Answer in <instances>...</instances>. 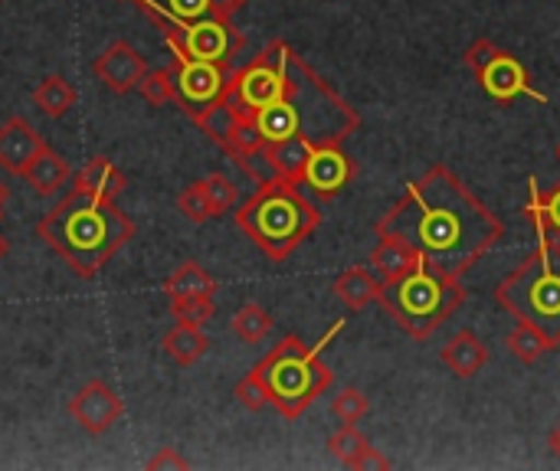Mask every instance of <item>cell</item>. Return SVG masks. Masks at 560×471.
Here are the masks:
<instances>
[{
	"label": "cell",
	"mask_w": 560,
	"mask_h": 471,
	"mask_svg": "<svg viewBox=\"0 0 560 471\" xmlns=\"http://www.w3.org/2000/svg\"><path fill=\"white\" fill-rule=\"evenodd\" d=\"M161 348H164V354H167L177 367H194V364L210 351V338L203 334V325L174 321V328L164 334Z\"/></svg>",
	"instance_id": "ac0fdd59"
},
{
	"label": "cell",
	"mask_w": 560,
	"mask_h": 471,
	"mask_svg": "<svg viewBox=\"0 0 560 471\" xmlns=\"http://www.w3.org/2000/svg\"><path fill=\"white\" fill-rule=\"evenodd\" d=\"M92 72H95V79H98L105 89H112L115 95H128V92H135L138 82L144 79L148 62H144V56H141L128 39H112V43L95 56Z\"/></svg>",
	"instance_id": "7c38bea8"
},
{
	"label": "cell",
	"mask_w": 560,
	"mask_h": 471,
	"mask_svg": "<svg viewBox=\"0 0 560 471\" xmlns=\"http://www.w3.org/2000/svg\"><path fill=\"white\" fill-rule=\"evenodd\" d=\"M164 295L171 302L177 298H200V295H217V279L194 259L180 262L167 279H164Z\"/></svg>",
	"instance_id": "44dd1931"
},
{
	"label": "cell",
	"mask_w": 560,
	"mask_h": 471,
	"mask_svg": "<svg viewBox=\"0 0 560 471\" xmlns=\"http://www.w3.org/2000/svg\"><path fill=\"white\" fill-rule=\"evenodd\" d=\"M138 92L148 105L161 108V105H171L174 102V69L164 66V69H148L144 79L138 82Z\"/></svg>",
	"instance_id": "4316f807"
},
{
	"label": "cell",
	"mask_w": 560,
	"mask_h": 471,
	"mask_svg": "<svg viewBox=\"0 0 560 471\" xmlns=\"http://www.w3.org/2000/svg\"><path fill=\"white\" fill-rule=\"evenodd\" d=\"M0 3H3V0H0Z\"/></svg>",
	"instance_id": "b9f144b4"
},
{
	"label": "cell",
	"mask_w": 560,
	"mask_h": 471,
	"mask_svg": "<svg viewBox=\"0 0 560 471\" xmlns=\"http://www.w3.org/2000/svg\"><path fill=\"white\" fill-rule=\"evenodd\" d=\"M75 187L89 190V193H98V197H118L125 190V174L108 161V157H92L79 174H75Z\"/></svg>",
	"instance_id": "603a6c76"
},
{
	"label": "cell",
	"mask_w": 560,
	"mask_h": 471,
	"mask_svg": "<svg viewBox=\"0 0 560 471\" xmlns=\"http://www.w3.org/2000/svg\"><path fill=\"white\" fill-rule=\"evenodd\" d=\"M7 252H10V239L0 233V262H3V256H7Z\"/></svg>",
	"instance_id": "f35d334b"
},
{
	"label": "cell",
	"mask_w": 560,
	"mask_h": 471,
	"mask_svg": "<svg viewBox=\"0 0 560 471\" xmlns=\"http://www.w3.org/2000/svg\"><path fill=\"white\" fill-rule=\"evenodd\" d=\"M368 410H371V400H368L358 387L341 390V393L335 397V403H331V416H335L338 423H361V420L368 416Z\"/></svg>",
	"instance_id": "1f68e13d"
},
{
	"label": "cell",
	"mask_w": 560,
	"mask_h": 471,
	"mask_svg": "<svg viewBox=\"0 0 560 471\" xmlns=\"http://www.w3.org/2000/svg\"><path fill=\"white\" fill-rule=\"evenodd\" d=\"M7 200H10V187H7V180H0V223H3V207H7Z\"/></svg>",
	"instance_id": "8d00e7d4"
},
{
	"label": "cell",
	"mask_w": 560,
	"mask_h": 471,
	"mask_svg": "<svg viewBox=\"0 0 560 471\" xmlns=\"http://www.w3.org/2000/svg\"><path fill=\"white\" fill-rule=\"evenodd\" d=\"M144 466H148L151 471L190 469V462H187V459H184V456H180L177 449H171V446H167V449H161V452H154V456H151V459H148Z\"/></svg>",
	"instance_id": "e575fe53"
},
{
	"label": "cell",
	"mask_w": 560,
	"mask_h": 471,
	"mask_svg": "<svg viewBox=\"0 0 560 471\" xmlns=\"http://www.w3.org/2000/svg\"><path fill=\"white\" fill-rule=\"evenodd\" d=\"M171 56H174V62H171V69H174V105H180L184 115L197 125L223 98L233 66L190 59L180 52H171Z\"/></svg>",
	"instance_id": "ba28073f"
},
{
	"label": "cell",
	"mask_w": 560,
	"mask_h": 471,
	"mask_svg": "<svg viewBox=\"0 0 560 471\" xmlns=\"http://www.w3.org/2000/svg\"><path fill=\"white\" fill-rule=\"evenodd\" d=\"M420 259H423L420 249H413V246H410L407 239H400V236H377V246H374V252H371V266L381 272L384 282H387V279H397V275H404V272H410Z\"/></svg>",
	"instance_id": "ffe728a7"
},
{
	"label": "cell",
	"mask_w": 560,
	"mask_h": 471,
	"mask_svg": "<svg viewBox=\"0 0 560 471\" xmlns=\"http://www.w3.org/2000/svg\"><path fill=\"white\" fill-rule=\"evenodd\" d=\"M312 138H285V141H276V144H266L259 164L266 167V180L269 177H279V180H292L302 187V170H305V161L312 154Z\"/></svg>",
	"instance_id": "2e32d148"
},
{
	"label": "cell",
	"mask_w": 560,
	"mask_h": 471,
	"mask_svg": "<svg viewBox=\"0 0 560 471\" xmlns=\"http://www.w3.org/2000/svg\"><path fill=\"white\" fill-rule=\"evenodd\" d=\"M171 315H174V321L207 325V321L217 315V302H213V295H200V298H177V302H171Z\"/></svg>",
	"instance_id": "4dcf8cb0"
},
{
	"label": "cell",
	"mask_w": 560,
	"mask_h": 471,
	"mask_svg": "<svg viewBox=\"0 0 560 471\" xmlns=\"http://www.w3.org/2000/svg\"><path fill=\"white\" fill-rule=\"evenodd\" d=\"M535 233L538 246L535 252L499 282L495 302L505 308L515 321L538 328L551 348H560V239H555L545 226V220L535 210H525Z\"/></svg>",
	"instance_id": "277c9868"
},
{
	"label": "cell",
	"mask_w": 560,
	"mask_h": 471,
	"mask_svg": "<svg viewBox=\"0 0 560 471\" xmlns=\"http://www.w3.org/2000/svg\"><path fill=\"white\" fill-rule=\"evenodd\" d=\"M128 3H131V0H128Z\"/></svg>",
	"instance_id": "60d3db41"
},
{
	"label": "cell",
	"mask_w": 560,
	"mask_h": 471,
	"mask_svg": "<svg viewBox=\"0 0 560 471\" xmlns=\"http://www.w3.org/2000/svg\"><path fill=\"white\" fill-rule=\"evenodd\" d=\"M72 177V167H69V161L59 154V151H52L49 144H43V151L30 161V167L23 170V180L39 193V197H49V193H56L59 187H66V180Z\"/></svg>",
	"instance_id": "e0dca14e"
},
{
	"label": "cell",
	"mask_w": 560,
	"mask_h": 471,
	"mask_svg": "<svg viewBox=\"0 0 560 471\" xmlns=\"http://www.w3.org/2000/svg\"><path fill=\"white\" fill-rule=\"evenodd\" d=\"M154 23L164 33L167 49L190 59L233 66V56H240L246 46V36L226 16H203L194 23H171V20H154Z\"/></svg>",
	"instance_id": "52a82bcc"
},
{
	"label": "cell",
	"mask_w": 560,
	"mask_h": 471,
	"mask_svg": "<svg viewBox=\"0 0 560 471\" xmlns=\"http://www.w3.org/2000/svg\"><path fill=\"white\" fill-rule=\"evenodd\" d=\"M345 331V318L335 321L325 338H318L312 348L302 344V338L285 334L256 367L253 374L262 380L269 393V407H276L285 420H299L318 397H325L335 384L331 370L322 364V351Z\"/></svg>",
	"instance_id": "5b68a950"
},
{
	"label": "cell",
	"mask_w": 560,
	"mask_h": 471,
	"mask_svg": "<svg viewBox=\"0 0 560 471\" xmlns=\"http://www.w3.org/2000/svg\"><path fill=\"white\" fill-rule=\"evenodd\" d=\"M551 452H555V456H560V426L555 429V433H551Z\"/></svg>",
	"instance_id": "74e56055"
},
{
	"label": "cell",
	"mask_w": 560,
	"mask_h": 471,
	"mask_svg": "<svg viewBox=\"0 0 560 471\" xmlns=\"http://www.w3.org/2000/svg\"><path fill=\"white\" fill-rule=\"evenodd\" d=\"M466 298L469 292L463 285V275L440 272L427 259H420L410 272L381 282L377 292L384 311L413 341H427L433 331H440L466 305Z\"/></svg>",
	"instance_id": "8992f818"
},
{
	"label": "cell",
	"mask_w": 560,
	"mask_h": 471,
	"mask_svg": "<svg viewBox=\"0 0 560 471\" xmlns=\"http://www.w3.org/2000/svg\"><path fill=\"white\" fill-rule=\"evenodd\" d=\"M374 233L400 236L440 272L466 275L502 243L505 223L463 184L459 174L446 164H433L374 223Z\"/></svg>",
	"instance_id": "6da1fadb"
},
{
	"label": "cell",
	"mask_w": 560,
	"mask_h": 471,
	"mask_svg": "<svg viewBox=\"0 0 560 471\" xmlns=\"http://www.w3.org/2000/svg\"><path fill=\"white\" fill-rule=\"evenodd\" d=\"M177 210L190 220V223H207L213 220V210H210V200H207V190H203V180L184 187L177 193Z\"/></svg>",
	"instance_id": "f546056e"
},
{
	"label": "cell",
	"mask_w": 560,
	"mask_h": 471,
	"mask_svg": "<svg viewBox=\"0 0 560 471\" xmlns=\"http://www.w3.org/2000/svg\"><path fill=\"white\" fill-rule=\"evenodd\" d=\"M555 154H558V161H560V141H558V148H555Z\"/></svg>",
	"instance_id": "ab89813d"
},
{
	"label": "cell",
	"mask_w": 560,
	"mask_h": 471,
	"mask_svg": "<svg viewBox=\"0 0 560 471\" xmlns=\"http://www.w3.org/2000/svg\"><path fill=\"white\" fill-rule=\"evenodd\" d=\"M505 344H509V351H512L522 364H538L545 354H551V351H555V348H551V341H548L538 328L522 325V321H518V328L505 338Z\"/></svg>",
	"instance_id": "d4e9b609"
},
{
	"label": "cell",
	"mask_w": 560,
	"mask_h": 471,
	"mask_svg": "<svg viewBox=\"0 0 560 471\" xmlns=\"http://www.w3.org/2000/svg\"><path fill=\"white\" fill-rule=\"evenodd\" d=\"M230 331H233L243 344H259V341H266L269 331H272V315H269L262 305L249 302V305H243V308L233 315Z\"/></svg>",
	"instance_id": "cb8c5ba5"
},
{
	"label": "cell",
	"mask_w": 560,
	"mask_h": 471,
	"mask_svg": "<svg viewBox=\"0 0 560 471\" xmlns=\"http://www.w3.org/2000/svg\"><path fill=\"white\" fill-rule=\"evenodd\" d=\"M203 190H207V200H210V210H213V220L230 213L236 207V184L226 177V174H210L203 177Z\"/></svg>",
	"instance_id": "f1b7e54d"
},
{
	"label": "cell",
	"mask_w": 560,
	"mask_h": 471,
	"mask_svg": "<svg viewBox=\"0 0 560 471\" xmlns=\"http://www.w3.org/2000/svg\"><path fill=\"white\" fill-rule=\"evenodd\" d=\"M528 190H532L528 210H535V213L545 220L548 233H551L555 239H560V180L555 184L551 193H541V190H538V180L532 177V180H528Z\"/></svg>",
	"instance_id": "83f0119b"
},
{
	"label": "cell",
	"mask_w": 560,
	"mask_h": 471,
	"mask_svg": "<svg viewBox=\"0 0 560 471\" xmlns=\"http://www.w3.org/2000/svg\"><path fill=\"white\" fill-rule=\"evenodd\" d=\"M331 292H335V298H338L351 315H358V311H364L371 302H377L381 282H377L364 266H351V269H345V272L335 279Z\"/></svg>",
	"instance_id": "d6986e66"
},
{
	"label": "cell",
	"mask_w": 560,
	"mask_h": 471,
	"mask_svg": "<svg viewBox=\"0 0 560 471\" xmlns=\"http://www.w3.org/2000/svg\"><path fill=\"white\" fill-rule=\"evenodd\" d=\"M368 446H371V443L361 436L358 423H341V429H338V433H331V439H328L331 456H335L341 466H348V469H354V466H358V459L364 456V449H368Z\"/></svg>",
	"instance_id": "484cf974"
},
{
	"label": "cell",
	"mask_w": 560,
	"mask_h": 471,
	"mask_svg": "<svg viewBox=\"0 0 560 471\" xmlns=\"http://www.w3.org/2000/svg\"><path fill=\"white\" fill-rule=\"evenodd\" d=\"M236 400L246 407V410H253V413H259L262 407H269V393H266V387H262V380L249 370L240 384H236Z\"/></svg>",
	"instance_id": "d6a6232c"
},
{
	"label": "cell",
	"mask_w": 560,
	"mask_h": 471,
	"mask_svg": "<svg viewBox=\"0 0 560 471\" xmlns=\"http://www.w3.org/2000/svg\"><path fill=\"white\" fill-rule=\"evenodd\" d=\"M69 416L79 423L82 433L105 436L108 429H115V423H121L125 403H121V397L105 380H89L69 400Z\"/></svg>",
	"instance_id": "30bf717a"
},
{
	"label": "cell",
	"mask_w": 560,
	"mask_h": 471,
	"mask_svg": "<svg viewBox=\"0 0 560 471\" xmlns=\"http://www.w3.org/2000/svg\"><path fill=\"white\" fill-rule=\"evenodd\" d=\"M443 367L459 377V380H472L486 364H489V348L482 344V338L469 328L456 331V338H450L440 351Z\"/></svg>",
	"instance_id": "9a60e30c"
},
{
	"label": "cell",
	"mask_w": 560,
	"mask_h": 471,
	"mask_svg": "<svg viewBox=\"0 0 560 471\" xmlns=\"http://www.w3.org/2000/svg\"><path fill=\"white\" fill-rule=\"evenodd\" d=\"M46 138L23 118V115H10L0 125V167L7 174L23 177V170L30 167V161L43 151Z\"/></svg>",
	"instance_id": "4fadbf2b"
},
{
	"label": "cell",
	"mask_w": 560,
	"mask_h": 471,
	"mask_svg": "<svg viewBox=\"0 0 560 471\" xmlns=\"http://www.w3.org/2000/svg\"><path fill=\"white\" fill-rule=\"evenodd\" d=\"M358 174V164L351 154L341 151L338 141L312 144V154L302 170V187H308L318 200H335Z\"/></svg>",
	"instance_id": "9c48e42d"
},
{
	"label": "cell",
	"mask_w": 560,
	"mask_h": 471,
	"mask_svg": "<svg viewBox=\"0 0 560 471\" xmlns=\"http://www.w3.org/2000/svg\"><path fill=\"white\" fill-rule=\"evenodd\" d=\"M138 10H144L151 20H171V23H194L203 16H226L233 20L249 0H131Z\"/></svg>",
	"instance_id": "5bb4252c"
},
{
	"label": "cell",
	"mask_w": 560,
	"mask_h": 471,
	"mask_svg": "<svg viewBox=\"0 0 560 471\" xmlns=\"http://www.w3.org/2000/svg\"><path fill=\"white\" fill-rule=\"evenodd\" d=\"M33 105L46 115V118H62L69 115V108L75 105V89L66 82V75L49 72L39 79V85L33 89Z\"/></svg>",
	"instance_id": "7402d4cb"
},
{
	"label": "cell",
	"mask_w": 560,
	"mask_h": 471,
	"mask_svg": "<svg viewBox=\"0 0 560 471\" xmlns=\"http://www.w3.org/2000/svg\"><path fill=\"white\" fill-rule=\"evenodd\" d=\"M476 79H479L482 92H486L489 98H495V102H512V98H518V95H528V98L548 105V95L535 89L528 69H525L512 52H505V49H499V52L476 72Z\"/></svg>",
	"instance_id": "8fae6325"
},
{
	"label": "cell",
	"mask_w": 560,
	"mask_h": 471,
	"mask_svg": "<svg viewBox=\"0 0 560 471\" xmlns=\"http://www.w3.org/2000/svg\"><path fill=\"white\" fill-rule=\"evenodd\" d=\"M495 52H499V46H495L489 36H482V39H476V43L466 49V66H472V69L479 72V69H482V66H486V62H489Z\"/></svg>",
	"instance_id": "836d02e7"
},
{
	"label": "cell",
	"mask_w": 560,
	"mask_h": 471,
	"mask_svg": "<svg viewBox=\"0 0 560 471\" xmlns=\"http://www.w3.org/2000/svg\"><path fill=\"white\" fill-rule=\"evenodd\" d=\"M354 469H390V459H384L374 446H368L364 449V456L358 459V466Z\"/></svg>",
	"instance_id": "d590c367"
},
{
	"label": "cell",
	"mask_w": 560,
	"mask_h": 471,
	"mask_svg": "<svg viewBox=\"0 0 560 471\" xmlns=\"http://www.w3.org/2000/svg\"><path fill=\"white\" fill-rule=\"evenodd\" d=\"M233 220L266 259L285 262L322 226V210L302 193L299 184L269 177L233 213Z\"/></svg>",
	"instance_id": "3957f363"
},
{
	"label": "cell",
	"mask_w": 560,
	"mask_h": 471,
	"mask_svg": "<svg viewBox=\"0 0 560 471\" xmlns=\"http://www.w3.org/2000/svg\"><path fill=\"white\" fill-rule=\"evenodd\" d=\"M36 236L52 252H59L72 275L95 279L112 262V256L128 239H135V223L118 210L112 197L72 187L56 207H49V213L39 216Z\"/></svg>",
	"instance_id": "7a4b0ae2"
}]
</instances>
